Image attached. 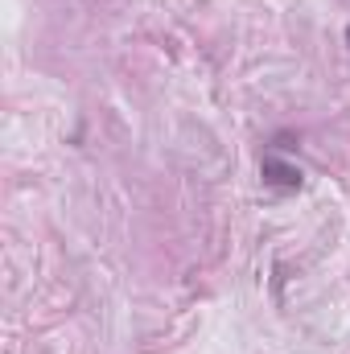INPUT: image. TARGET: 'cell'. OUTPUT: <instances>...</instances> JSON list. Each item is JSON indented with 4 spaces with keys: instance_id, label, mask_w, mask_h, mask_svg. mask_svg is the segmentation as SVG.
I'll return each instance as SVG.
<instances>
[{
    "instance_id": "obj_1",
    "label": "cell",
    "mask_w": 350,
    "mask_h": 354,
    "mask_svg": "<svg viewBox=\"0 0 350 354\" xmlns=\"http://www.w3.org/2000/svg\"><path fill=\"white\" fill-rule=\"evenodd\" d=\"M260 174H264V185H272L276 194H293V189H301V169L297 165H288V161H280L276 153H264L260 161Z\"/></svg>"
},
{
    "instance_id": "obj_2",
    "label": "cell",
    "mask_w": 350,
    "mask_h": 354,
    "mask_svg": "<svg viewBox=\"0 0 350 354\" xmlns=\"http://www.w3.org/2000/svg\"><path fill=\"white\" fill-rule=\"evenodd\" d=\"M347 41H350V29H347Z\"/></svg>"
}]
</instances>
